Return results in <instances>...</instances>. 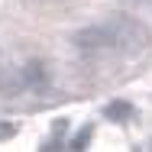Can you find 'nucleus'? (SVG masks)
I'll list each match as a JSON object with an SVG mask.
<instances>
[{
    "instance_id": "7ed1b4c3",
    "label": "nucleus",
    "mask_w": 152,
    "mask_h": 152,
    "mask_svg": "<svg viewBox=\"0 0 152 152\" xmlns=\"http://www.w3.org/2000/svg\"><path fill=\"white\" fill-rule=\"evenodd\" d=\"M129 113H133V107H129L126 100H113V104L107 107V117H110V120H126Z\"/></svg>"
},
{
    "instance_id": "39448f33",
    "label": "nucleus",
    "mask_w": 152,
    "mask_h": 152,
    "mask_svg": "<svg viewBox=\"0 0 152 152\" xmlns=\"http://www.w3.org/2000/svg\"><path fill=\"white\" fill-rule=\"evenodd\" d=\"M13 133H16V126H13V123H0V139H10Z\"/></svg>"
},
{
    "instance_id": "20e7f679",
    "label": "nucleus",
    "mask_w": 152,
    "mask_h": 152,
    "mask_svg": "<svg viewBox=\"0 0 152 152\" xmlns=\"http://www.w3.org/2000/svg\"><path fill=\"white\" fill-rule=\"evenodd\" d=\"M88 139H91V129H84L75 142H71V152H84V146H88Z\"/></svg>"
},
{
    "instance_id": "f257e3e1",
    "label": "nucleus",
    "mask_w": 152,
    "mask_h": 152,
    "mask_svg": "<svg viewBox=\"0 0 152 152\" xmlns=\"http://www.w3.org/2000/svg\"><path fill=\"white\" fill-rule=\"evenodd\" d=\"M71 42L84 55H100V52H133L146 45V29L133 16H117L110 23L84 26L71 36Z\"/></svg>"
},
{
    "instance_id": "f03ea898",
    "label": "nucleus",
    "mask_w": 152,
    "mask_h": 152,
    "mask_svg": "<svg viewBox=\"0 0 152 152\" xmlns=\"http://www.w3.org/2000/svg\"><path fill=\"white\" fill-rule=\"evenodd\" d=\"M23 81H26L29 88H42V84H45V68H42L39 61L26 65V71H23Z\"/></svg>"
},
{
    "instance_id": "423d86ee",
    "label": "nucleus",
    "mask_w": 152,
    "mask_h": 152,
    "mask_svg": "<svg viewBox=\"0 0 152 152\" xmlns=\"http://www.w3.org/2000/svg\"><path fill=\"white\" fill-rule=\"evenodd\" d=\"M42 152H58V146H45V149H42Z\"/></svg>"
}]
</instances>
